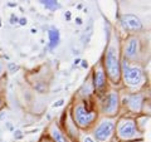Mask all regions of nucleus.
Returning <instances> with one entry per match:
<instances>
[{
    "label": "nucleus",
    "instance_id": "nucleus-24",
    "mask_svg": "<svg viewBox=\"0 0 151 142\" xmlns=\"http://www.w3.org/2000/svg\"><path fill=\"white\" fill-rule=\"evenodd\" d=\"M65 18H67V20H69V19H70V11H67V14H65Z\"/></svg>",
    "mask_w": 151,
    "mask_h": 142
},
{
    "label": "nucleus",
    "instance_id": "nucleus-20",
    "mask_svg": "<svg viewBox=\"0 0 151 142\" xmlns=\"http://www.w3.org/2000/svg\"><path fill=\"white\" fill-rule=\"evenodd\" d=\"M81 63H82V68H87V67H88L87 60H81Z\"/></svg>",
    "mask_w": 151,
    "mask_h": 142
},
{
    "label": "nucleus",
    "instance_id": "nucleus-26",
    "mask_svg": "<svg viewBox=\"0 0 151 142\" xmlns=\"http://www.w3.org/2000/svg\"><path fill=\"white\" fill-rule=\"evenodd\" d=\"M3 107V99H1V96H0V108Z\"/></svg>",
    "mask_w": 151,
    "mask_h": 142
},
{
    "label": "nucleus",
    "instance_id": "nucleus-13",
    "mask_svg": "<svg viewBox=\"0 0 151 142\" xmlns=\"http://www.w3.org/2000/svg\"><path fill=\"white\" fill-rule=\"evenodd\" d=\"M65 132H67V135L65 136H69L70 138L73 141H77L78 140V131H77V126L74 125L73 120L70 117H68L67 120V123H65Z\"/></svg>",
    "mask_w": 151,
    "mask_h": 142
},
{
    "label": "nucleus",
    "instance_id": "nucleus-21",
    "mask_svg": "<svg viewBox=\"0 0 151 142\" xmlns=\"http://www.w3.org/2000/svg\"><path fill=\"white\" fill-rule=\"evenodd\" d=\"M42 142H53V141H52V138H49V137H44V138L42 140Z\"/></svg>",
    "mask_w": 151,
    "mask_h": 142
},
{
    "label": "nucleus",
    "instance_id": "nucleus-25",
    "mask_svg": "<svg viewBox=\"0 0 151 142\" xmlns=\"http://www.w3.org/2000/svg\"><path fill=\"white\" fill-rule=\"evenodd\" d=\"M79 62H81V59H79V58H78V59H76V60H74V65H78Z\"/></svg>",
    "mask_w": 151,
    "mask_h": 142
},
{
    "label": "nucleus",
    "instance_id": "nucleus-10",
    "mask_svg": "<svg viewBox=\"0 0 151 142\" xmlns=\"http://www.w3.org/2000/svg\"><path fill=\"white\" fill-rule=\"evenodd\" d=\"M142 101H144L142 94L134 93V94H131V96H129L125 99V103L127 105V107L130 108V111L139 113L141 111V107H142V103H144Z\"/></svg>",
    "mask_w": 151,
    "mask_h": 142
},
{
    "label": "nucleus",
    "instance_id": "nucleus-15",
    "mask_svg": "<svg viewBox=\"0 0 151 142\" xmlns=\"http://www.w3.org/2000/svg\"><path fill=\"white\" fill-rule=\"evenodd\" d=\"M23 137H24V133H23L20 130L14 131V138H15V140H22Z\"/></svg>",
    "mask_w": 151,
    "mask_h": 142
},
{
    "label": "nucleus",
    "instance_id": "nucleus-1",
    "mask_svg": "<svg viewBox=\"0 0 151 142\" xmlns=\"http://www.w3.org/2000/svg\"><path fill=\"white\" fill-rule=\"evenodd\" d=\"M105 72L113 83H119L121 78V60H120V53H119V40L117 37L113 35L110 40L105 54Z\"/></svg>",
    "mask_w": 151,
    "mask_h": 142
},
{
    "label": "nucleus",
    "instance_id": "nucleus-18",
    "mask_svg": "<svg viewBox=\"0 0 151 142\" xmlns=\"http://www.w3.org/2000/svg\"><path fill=\"white\" fill-rule=\"evenodd\" d=\"M83 142H96V141H94L93 137H91V136H86V137L83 138Z\"/></svg>",
    "mask_w": 151,
    "mask_h": 142
},
{
    "label": "nucleus",
    "instance_id": "nucleus-11",
    "mask_svg": "<svg viewBox=\"0 0 151 142\" xmlns=\"http://www.w3.org/2000/svg\"><path fill=\"white\" fill-rule=\"evenodd\" d=\"M49 133H50V138L53 142H69L68 137L65 136V133L59 128L55 123H53L49 128Z\"/></svg>",
    "mask_w": 151,
    "mask_h": 142
},
{
    "label": "nucleus",
    "instance_id": "nucleus-17",
    "mask_svg": "<svg viewBox=\"0 0 151 142\" xmlns=\"http://www.w3.org/2000/svg\"><path fill=\"white\" fill-rule=\"evenodd\" d=\"M10 23H12V24H17V23H19V18L13 14V15L10 16Z\"/></svg>",
    "mask_w": 151,
    "mask_h": 142
},
{
    "label": "nucleus",
    "instance_id": "nucleus-3",
    "mask_svg": "<svg viewBox=\"0 0 151 142\" xmlns=\"http://www.w3.org/2000/svg\"><path fill=\"white\" fill-rule=\"evenodd\" d=\"M121 75L125 84L130 88H137L142 86L145 80L144 70L139 65H132L125 58L121 60Z\"/></svg>",
    "mask_w": 151,
    "mask_h": 142
},
{
    "label": "nucleus",
    "instance_id": "nucleus-14",
    "mask_svg": "<svg viewBox=\"0 0 151 142\" xmlns=\"http://www.w3.org/2000/svg\"><path fill=\"white\" fill-rule=\"evenodd\" d=\"M40 3L43 4L47 9H49V10H55V9L59 8V4H58V1H55V0H43V1H40Z\"/></svg>",
    "mask_w": 151,
    "mask_h": 142
},
{
    "label": "nucleus",
    "instance_id": "nucleus-8",
    "mask_svg": "<svg viewBox=\"0 0 151 142\" xmlns=\"http://www.w3.org/2000/svg\"><path fill=\"white\" fill-rule=\"evenodd\" d=\"M140 53V42L136 37H131L126 43L125 47V53H124V58L126 60H135L137 58V55Z\"/></svg>",
    "mask_w": 151,
    "mask_h": 142
},
{
    "label": "nucleus",
    "instance_id": "nucleus-23",
    "mask_svg": "<svg viewBox=\"0 0 151 142\" xmlns=\"http://www.w3.org/2000/svg\"><path fill=\"white\" fill-rule=\"evenodd\" d=\"M76 22H77V24H78V25H81V24H82V19H81V18H76Z\"/></svg>",
    "mask_w": 151,
    "mask_h": 142
},
{
    "label": "nucleus",
    "instance_id": "nucleus-9",
    "mask_svg": "<svg viewBox=\"0 0 151 142\" xmlns=\"http://www.w3.org/2000/svg\"><path fill=\"white\" fill-rule=\"evenodd\" d=\"M121 24L129 32H137L142 28V23L134 14H124L121 16Z\"/></svg>",
    "mask_w": 151,
    "mask_h": 142
},
{
    "label": "nucleus",
    "instance_id": "nucleus-5",
    "mask_svg": "<svg viewBox=\"0 0 151 142\" xmlns=\"http://www.w3.org/2000/svg\"><path fill=\"white\" fill-rule=\"evenodd\" d=\"M116 123L111 118H105L97 125L93 131V138L96 142H110L115 133Z\"/></svg>",
    "mask_w": 151,
    "mask_h": 142
},
{
    "label": "nucleus",
    "instance_id": "nucleus-4",
    "mask_svg": "<svg viewBox=\"0 0 151 142\" xmlns=\"http://www.w3.org/2000/svg\"><path fill=\"white\" fill-rule=\"evenodd\" d=\"M97 118V113L93 110H89L86 102L77 103L73 108V122L76 126L81 128H88Z\"/></svg>",
    "mask_w": 151,
    "mask_h": 142
},
{
    "label": "nucleus",
    "instance_id": "nucleus-2",
    "mask_svg": "<svg viewBox=\"0 0 151 142\" xmlns=\"http://www.w3.org/2000/svg\"><path fill=\"white\" fill-rule=\"evenodd\" d=\"M117 137L122 141H137L142 138V132L137 127V122L132 118L124 117L119 120L115 127Z\"/></svg>",
    "mask_w": 151,
    "mask_h": 142
},
{
    "label": "nucleus",
    "instance_id": "nucleus-6",
    "mask_svg": "<svg viewBox=\"0 0 151 142\" xmlns=\"http://www.w3.org/2000/svg\"><path fill=\"white\" fill-rule=\"evenodd\" d=\"M119 105H120L119 93L115 91H111L103 98L102 111L105 112V115H107V116H115L117 111H119Z\"/></svg>",
    "mask_w": 151,
    "mask_h": 142
},
{
    "label": "nucleus",
    "instance_id": "nucleus-16",
    "mask_svg": "<svg viewBox=\"0 0 151 142\" xmlns=\"http://www.w3.org/2000/svg\"><path fill=\"white\" fill-rule=\"evenodd\" d=\"M63 103H64V99H59V101H57L53 103V107L57 108V107H60V106H63Z\"/></svg>",
    "mask_w": 151,
    "mask_h": 142
},
{
    "label": "nucleus",
    "instance_id": "nucleus-7",
    "mask_svg": "<svg viewBox=\"0 0 151 142\" xmlns=\"http://www.w3.org/2000/svg\"><path fill=\"white\" fill-rule=\"evenodd\" d=\"M92 83H93V88L96 91H103L106 87V72L103 68V64H97L93 69V74H92Z\"/></svg>",
    "mask_w": 151,
    "mask_h": 142
},
{
    "label": "nucleus",
    "instance_id": "nucleus-22",
    "mask_svg": "<svg viewBox=\"0 0 151 142\" xmlns=\"http://www.w3.org/2000/svg\"><path fill=\"white\" fill-rule=\"evenodd\" d=\"M3 70H4V65H3V62L0 60V75L3 74Z\"/></svg>",
    "mask_w": 151,
    "mask_h": 142
},
{
    "label": "nucleus",
    "instance_id": "nucleus-12",
    "mask_svg": "<svg viewBox=\"0 0 151 142\" xmlns=\"http://www.w3.org/2000/svg\"><path fill=\"white\" fill-rule=\"evenodd\" d=\"M48 38H49V48L50 49L57 48L60 43V33L58 28L50 27V29L48 30Z\"/></svg>",
    "mask_w": 151,
    "mask_h": 142
},
{
    "label": "nucleus",
    "instance_id": "nucleus-19",
    "mask_svg": "<svg viewBox=\"0 0 151 142\" xmlns=\"http://www.w3.org/2000/svg\"><path fill=\"white\" fill-rule=\"evenodd\" d=\"M19 23H20V25H25L27 24V19H24V18L19 19Z\"/></svg>",
    "mask_w": 151,
    "mask_h": 142
}]
</instances>
